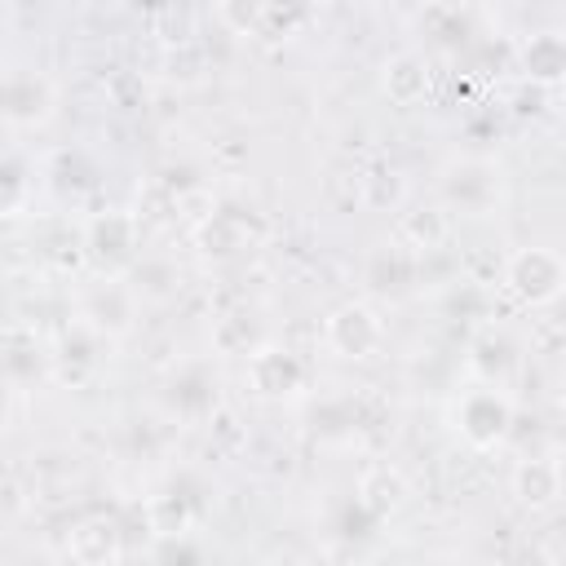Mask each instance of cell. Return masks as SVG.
<instances>
[{
  "instance_id": "cell-1",
  "label": "cell",
  "mask_w": 566,
  "mask_h": 566,
  "mask_svg": "<svg viewBox=\"0 0 566 566\" xmlns=\"http://www.w3.org/2000/svg\"><path fill=\"white\" fill-rule=\"evenodd\" d=\"M513 283H517L522 296L544 301V296H553L562 287V265L548 252H526V256L513 261Z\"/></svg>"
},
{
  "instance_id": "cell-2",
  "label": "cell",
  "mask_w": 566,
  "mask_h": 566,
  "mask_svg": "<svg viewBox=\"0 0 566 566\" xmlns=\"http://www.w3.org/2000/svg\"><path fill=\"white\" fill-rule=\"evenodd\" d=\"M517 491L526 504H548L557 495V469L553 464H526L517 473Z\"/></svg>"
}]
</instances>
